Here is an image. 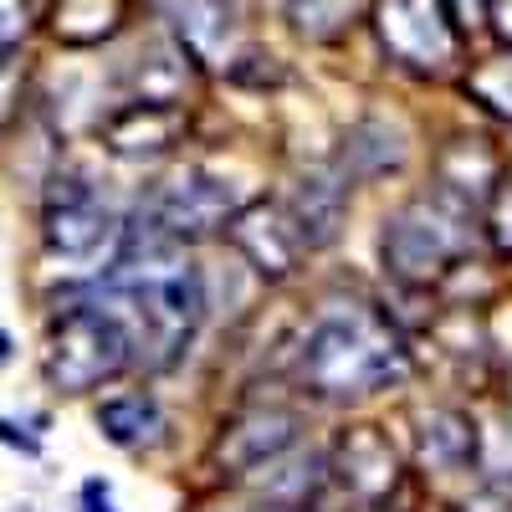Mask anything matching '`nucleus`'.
Here are the masks:
<instances>
[{"label":"nucleus","instance_id":"13","mask_svg":"<svg viewBox=\"0 0 512 512\" xmlns=\"http://www.w3.org/2000/svg\"><path fill=\"white\" fill-rule=\"evenodd\" d=\"M175 26L195 52H221L236 31V0H175Z\"/></svg>","mask_w":512,"mask_h":512},{"label":"nucleus","instance_id":"22","mask_svg":"<svg viewBox=\"0 0 512 512\" xmlns=\"http://www.w3.org/2000/svg\"><path fill=\"white\" fill-rule=\"evenodd\" d=\"M6 354H11V338H6V333H0V359H6Z\"/></svg>","mask_w":512,"mask_h":512},{"label":"nucleus","instance_id":"20","mask_svg":"<svg viewBox=\"0 0 512 512\" xmlns=\"http://www.w3.org/2000/svg\"><path fill=\"white\" fill-rule=\"evenodd\" d=\"M200 512H277L272 502H216V507H200Z\"/></svg>","mask_w":512,"mask_h":512},{"label":"nucleus","instance_id":"15","mask_svg":"<svg viewBox=\"0 0 512 512\" xmlns=\"http://www.w3.org/2000/svg\"><path fill=\"white\" fill-rule=\"evenodd\" d=\"M477 93H482L502 118H512V57H502L497 67L477 72Z\"/></svg>","mask_w":512,"mask_h":512},{"label":"nucleus","instance_id":"9","mask_svg":"<svg viewBox=\"0 0 512 512\" xmlns=\"http://www.w3.org/2000/svg\"><path fill=\"white\" fill-rule=\"evenodd\" d=\"M344 482H349V492H359V497H384L395 487V451H390V441H384L374 425H359V431H349L344 436Z\"/></svg>","mask_w":512,"mask_h":512},{"label":"nucleus","instance_id":"17","mask_svg":"<svg viewBox=\"0 0 512 512\" xmlns=\"http://www.w3.org/2000/svg\"><path fill=\"white\" fill-rule=\"evenodd\" d=\"M492 231H497V241H502V251H512V180L497 190V200H492Z\"/></svg>","mask_w":512,"mask_h":512},{"label":"nucleus","instance_id":"8","mask_svg":"<svg viewBox=\"0 0 512 512\" xmlns=\"http://www.w3.org/2000/svg\"><path fill=\"white\" fill-rule=\"evenodd\" d=\"M180 134V113L159 103V98H144V103H128L113 123H108V144L128 159H144V154H164Z\"/></svg>","mask_w":512,"mask_h":512},{"label":"nucleus","instance_id":"10","mask_svg":"<svg viewBox=\"0 0 512 512\" xmlns=\"http://www.w3.org/2000/svg\"><path fill=\"white\" fill-rule=\"evenodd\" d=\"M287 446H292V415H282V410H251V415H241L226 431L221 456H231L236 466H262V461H277Z\"/></svg>","mask_w":512,"mask_h":512},{"label":"nucleus","instance_id":"16","mask_svg":"<svg viewBox=\"0 0 512 512\" xmlns=\"http://www.w3.org/2000/svg\"><path fill=\"white\" fill-rule=\"evenodd\" d=\"M26 31H31V6L26 0H0V52H11Z\"/></svg>","mask_w":512,"mask_h":512},{"label":"nucleus","instance_id":"6","mask_svg":"<svg viewBox=\"0 0 512 512\" xmlns=\"http://www.w3.org/2000/svg\"><path fill=\"white\" fill-rule=\"evenodd\" d=\"M379 36L405 67L436 72L456 57V26L441 0H379Z\"/></svg>","mask_w":512,"mask_h":512},{"label":"nucleus","instance_id":"12","mask_svg":"<svg viewBox=\"0 0 512 512\" xmlns=\"http://www.w3.org/2000/svg\"><path fill=\"white\" fill-rule=\"evenodd\" d=\"M292 231L303 246H323L338 231V185H328L323 175L303 180L292 195Z\"/></svg>","mask_w":512,"mask_h":512},{"label":"nucleus","instance_id":"7","mask_svg":"<svg viewBox=\"0 0 512 512\" xmlns=\"http://www.w3.org/2000/svg\"><path fill=\"white\" fill-rule=\"evenodd\" d=\"M226 216H231V190L221 180L200 175V169H190V175H180V180H169L149 200V226L164 231V236H175V241L221 226Z\"/></svg>","mask_w":512,"mask_h":512},{"label":"nucleus","instance_id":"3","mask_svg":"<svg viewBox=\"0 0 512 512\" xmlns=\"http://www.w3.org/2000/svg\"><path fill=\"white\" fill-rule=\"evenodd\" d=\"M41 364L62 395H88L134 364V338L108 303H72L52 318Z\"/></svg>","mask_w":512,"mask_h":512},{"label":"nucleus","instance_id":"19","mask_svg":"<svg viewBox=\"0 0 512 512\" xmlns=\"http://www.w3.org/2000/svg\"><path fill=\"white\" fill-rule=\"evenodd\" d=\"M82 512H118L103 482H88V487H82Z\"/></svg>","mask_w":512,"mask_h":512},{"label":"nucleus","instance_id":"11","mask_svg":"<svg viewBox=\"0 0 512 512\" xmlns=\"http://www.w3.org/2000/svg\"><path fill=\"white\" fill-rule=\"evenodd\" d=\"M98 425H103V436L113 446L139 451V446H154L164 436V410L149 395H118L98 410Z\"/></svg>","mask_w":512,"mask_h":512},{"label":"nucleus","instance_id":"2","mask_svg":"<svg viewBox=\"0 0 512 512\" xmlns=\"http://www.w3.org/2000/svg\"><path fill=\"white\" fill-rule=\"evenodd\" d=\"M400 369H405V349H400L395 328L359 303L328 308L308 328L303 354H297V374L323 400L374 395L390 379H400Z\"/></svg>","mask_w":512,"mask_h":512},{"label":"nucleus","instance_id":"21","mask_svg":"<svg viewBox=\"0 0 512 512\" xmlns=\"http://www.w3.org/2000/svg\"><path fill=\"white\" fill-rule=\"evenodd\" d=\"M497 21H502V31L512 36V0H497Z\"/></svg>","mask_w":512,"mask_h":512},{"label":"nucleus","instance_id":"5","mask_svg":"<svg viewBox=\"0 0 512 512\" xmlns=\"http://www.w3.org/2000/svg\"><path fill=\"white\" fill-rule=\"evenodd\" d=\"M118 221L113 210L82 185V180H67L62 190H52L47 200V251L57 262H67V272H93L103 267L108 256H118Z\"/></svg>","mask_w":512,"mask_h":512},{"label":"nucleus","instance_id":"1","mask_svg":"<svg viewBox=\"0 0 512 512\" xmlns=\"http://www.w3.org/2000/svg\"><path fill=\"white\" fill-rule=\"evenodd\" d=\"M103 303L123 318L128 338H134V359L149 354L154 364H169L190 344L205 292H200L195 267L185 262V251L175 246V236L149 226L144 241H123L118 256L108 262Z\"/></svg>","mask_w":512,"mask_h":512},{"label":"nucleus","instance_id":"18","mask_svg":"<svg viewBox=\"0 0 512 512\" xmlns=\"http://www.w3.org/2000/svg\"><path fill=\"white\" fill-rule=\"evenodd\" d=\"M16 88H21V72L11 62V52H0V128L11 118V103H16Z\"/></svg>","mask_w":512,"mask_h":512},{"label":"nucleus","instance_id":"14","mask_svg":"<svg viewBox=\"0 0 512 512\" xmlns=\"http://www.w3.org/2000/svg\"><path fill=\"white\" fill-rule=\"evenodd\" d=\"M354 16V0H292V21L303 36H333Z\"/></svg>","mask_w":512,"mask_h":512},{"label":"nucleus","instance_id":"4","mask_svg":"<svg viewBox=\"0 0 512 512\" xmlns=\"http://www.w3.org/2000/svg\"><path fill=\"white\" fill-rule=\"evenodd\" d=\"M477 241L472 210L456 190L420 195L405 210H395V221L384 226V262L405 282H431L451 272Z\"/></svg>","mask_w":512,"mask_h":512}]
</instances>
